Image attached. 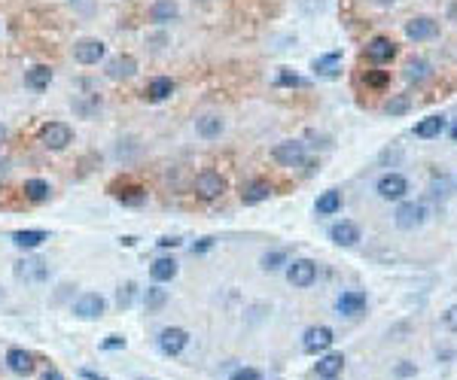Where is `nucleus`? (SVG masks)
<instances>
[{"instance_id": "1", "label": "nucleus", "mask_w": 457, "mask_h": 380, "mask_svg": "<svg viewBox=\"0 0 457 380\" xmlns=\"http://www.w3.org/2000/svg\"><path fill=\"white\" fill-rule=\"evenodd\" d=\"M37 140L43 143V149L61 153V149H67L70 143H74V131H70L67 122H46V125L40 128Z\"/></svg>"}, {"instance_id": "2", "label": "nucleus", "mask_w": 457, "mask_h": 380, "mask_svg": "<svg viewBox=\"0 0 457 380\" xmlns=\"http://www.w3.org/2000/svg\"><path fill=\"white\" fill-rule=\"evenodd\" d=\"M13 274L19 283H46L49 280V265L43 259H37V255H25V259L15 262Z\"/></svg>"}, {"instance_id": "3", "label": "nucleus", "mask_w": 457, "mask_h": 380, "mask_svg": "<svg viewBox=\"0 0 457 380\" xmlns=\"http://www.w3.org/2000/svg\"><path fill=\"white\" fill-rule=\"evenodd\" d=\"M424 219H427V210H424V204H415V201H402L397 207V213H393V223H397V228H402V232H415L418 225H424Z\"/></svg>"}, {"instance_id": "4", "label": "nucleus", "mask_w": 457, "mask_h": 380, "mask_svg": "<svg viewBox=\"0 0 457 380\" xmlns=\"http://www.w3.org/2000/svg\"><path fill=\"white\" fill-rule=\"evenodd\" d=\"M375 192L381 201H402L409 192V180L402 174H384L381 180L375 183Z\"/></svg>"}, {"instance_id": "5", "label": "nucleus", "mask_w": 457, "mask_h": 380, "mask_svg": "<svg viewBox=\"0 0 457 380\" xmlns=\"http://www.w3.org/2000/svg\"><path fill=\"white\" fill-rule=\"evenodd\" d=\"M271 155H275V162L284 164V167H299V164H305V158H308L302 140H284V143H278L271 149Z\"/></svg>"}, {"instance_id": "6", "label": "nucleus", "mask_w": 457, "mask_h": 380, "mask_svg": "<svg viewBox=\"0 0 457 380\" xmlns=\"http://www.w3.org/2000/svg\"><path fill=\"white\" fill-rule=\"evenodd\" d=\"M287 280L299 289H308L314 280H318V265L311 259H293L287 262Z\"/></svg>"}, {"instance_id": "7", "label": "nucleus", "mask_w": 457, "mask_h": 380, "mask_svg": "<svg viewBox=\"0 0 457 380\" xmlns=\"http://www.w3.org/2000/svg\"><path fill=\"white\" fill-rule=\"evenodd\" d=\"M189 344V332L180 329V325H168V329L159 332V350L165 356H180Z\"/></svg>"}, {"instance_id": "8", "label": "nucleus", "mask_w": 457, "mask_h": 380, "mask_svg": "<svg viewBox=\"0 0 457 380\" xmlns=\"http://www.w3.org/2000/svg\"><path fill=\"white\" fill-rule=\"evenodd\" d=\"M107 55V46H104L101 40H95V37H86V40H76L74 43V61L76 64H98V61Z\"/></svg>"}, {"instance_id": "9", "label": "nucleus", "mask_w": 457, "mask_h": 380, "mask_svg": "<svg viewBox=\"0 0 457 380\" xmlns=\"http://www.w3.org/2000/svg\"><path fill=\"white\" fill-rule=\"evenodd\" d=\"M363 55L372 61V64H388V61L397 58V43H393L390 37H372L366 43V49H363Z\"/></svg>"}, {"instance_id": "10", "label": "nucleus", "mask_w": 457, "mask_h": 380, "mask_svg": "<svg viewBox=\"0 0 457 380\" xmlns=\"http://www.w3.org/2000/svg\"><path fill=\"white\" fill-rule=\"evenodd\" d=\"M104 311H107V302H104V295H98V293H83L74 302V314L80 316V320H101Z\"/></svg>"}, {"instance_id": "11", "label": "nucleus", "mask_w": 457, "mask_h": 380, "mask_svg": "<svg viewBox=\"0 0 457 380\" xmlns=\"http://www.w3.org/2000/svg\"><path fill=\"white\" fill-rule=\"evenodd\" d=\"M226 192V180L219 176L217 171H201L196 176V195L198 198H205V201H214L219 198Z\"/></svg>"}, {"instance_id": "12", "label": "nucleus", "mask_w": 457, "mask_h": 380, "mask_svg": "<svg viewBox=\"0 0 457 380\" xmlns=\"http://www.w3.org/2000/svg\"><path fill=\"white\" fill-rule=\"evenodd\" d=\"M406 37L415 43L433 40V37H439V22L430 19V15H415V19L406 22Z\"/></svg>"}, {"instance_id": "13", "label": "nucleus", "mask_w": 457, "mask_h": 380, "mask_svg": "<svg viewBox=\"0 0 457 380\" xmlns=\"http://www.w3.org/2000/svg\"><path fill=\"white\" fill-rule=\"evenodd\" d=\"M6 368H10L13 374H19V377H28V374L37 371V356H34L31 350L13 347L10 353H6Z\"/></svg>"}, {"instance_id": "14", "label": "nucleus", "mask_w": 457, "mask_h": 380, "mask_svg": "<svg viewBox=\"0 0 457 380\" xmlns=\"http://www.w3.org/2000/svg\"><path fill=\"white\" fill-rule=\"evenodd\" d=\"M332 341L336 338H332L329 325H311L302 338V347H305V353H327L332 347Z\"/></svg>"}, {"instance_id": "15", "label": "nucleus", "mask_w": 457, "mask_h": 380, "mask_svg": "<svg viewBox=\"0 0 457 380\" xmlns=\"http://www.w3.org/2000/svg\"><path fill=\"white\" fill-rule=\"evenodd\" d=\"M104 73H107L110 79H131L137 73V58L135 55H116L107 61V67H104Z\"/></svg>"}, {"instance_id": "16", "label": "nucleus", "mask_w": 457, "mask_h": 380, "mask_svg": "<svg viewBox=\"0 0 457 380\" xmlns=\"http://www.w3.org/2000/svg\"><path fill=\"white\" fill-rule=\"evenodd\" d=\"M366 302H369L366 293H360V289H348V293L339 295L336 307H339V314H345V316H357V314L366 311Z\"/></svg>"}, {"instance_id": "17", "label": "nucleus", "mask_w": 457, "mask_h": 380, "mask_svg": "<svg viewBox=\"0 0 457 380\" xmlns=\"http://www.w3.org/2000/svg\"><path fill=\"white\" fill-rule=\"evenodd\" d=\"M329 241L336 246H354V244H360V225L341 219V223H336L329 228Z\"/></svg>"}, {"instance_id": "18", "label": "nucleus", "mask_w": 457, "mask_h": 380, "mask_svg": "<svg viewBox=\"0 0 457 380\" xmlns=\"http://www.w3.org/2000/svg\"><path fill=\"white\" fill-rule=\"evenodd\" d=\"M113 195L125 207H140L146 201V189L144 185H135V183H125V185H113Z\"/></svg>"}, {"instance_id": "19", "label": "nucleus", "mask_w": 457, "mask_h": 380, "mask_svg": "<svg viewBox=\"0 0 457 380\" xmlns=\"http://www.w3.org/2000/svg\"><path fill=\"white\" fill-rule=\"evenodd\" d=\"M339 210H341V192L339 189L320 192L318 201H314V213H318V216H336Z\"/></svg>"}, {"instance_id": "20", "label": "nucleus", "mask_w": 457, "mask_h": 380, "mask_svg": "<svg viewBox=\"0 0 457 380\" xmlns=\"http://www.w3.org/2000/svg\"><path fill=\"white\" fill-rule=\"evenodd\" d=\"M271 192H275V185H271L268 180H253L250 185H247V189H244L241 192V201H244V204H262V201H268L271 198Z\"/></svg>"}, {"instance_id": "21", "label": "nucleus", "mask_w": 457, "mask_h": 380, "mask_svg": "<svg viewBox=\"0 0 457 380\" xmlns=\"http://www.w3.org/2000/svg\"><path fill=\"white\" fill-rule=\"evenodd\" d=\"M177 13H180L177 0H156V3L149 6V22H156V24L174 22L177 19Z\"/></svg>"}, {"instance_id": "22", "label": "nucleus", "mask_w": 457, "mask_h": 380, "mask_svg": "<svg viewBox=\"0 0 457 380\" xmlns=\"http://www.w3.org/2000/svg\"><path fill=\"white\" fill-rule=\"evenodd\" d=\"M339 70H341V52H327V55L314 58V73L323 79L339 76Z\"/></svg>"}, {"instance_id": "23", "label": "nucleus", "mask_w": 457, "mask_h": 380, "mask_svg": "<svg viewBox=\"0 0 457 380\" xmlns=\"http://www.w3.org/2000/svg\"><path fill=\"white\" fill-rule=\"evenodd\" d=\"M49 83H52V70L46 64H37V67L25 70V85H28L31 92H46Z\"/></svg>"}, {"instance_id": "24", "label": "nucleus", "mask_w": 457, "mask_h": 380, "mask_svg": "<svg viewBox=\"0 0 457 380\" xmlns=\"http://www.w3.org/2000/svg\"><path fill=\"white\" fill-rule=\"evenodd\" d=\"M341 368H345V356H341V353H323V356L318 359V374H320L323 380L339 377Z\"/></svg>"}, {"instance_id": "25", "label": "nucleus", "mask_w": 457, "mask_h": 380, "mask_svg": "<svg viewBox=\"0 0 457 380\" xmlns=\"http://www.w3.org/2000/svg\"><path fill=\"white\" fill-rule=\"evenodd\" d=\"M43 241H49V234L43 232V228H25V232L13 234V244L19 246V250H37Z\"/></svg>"}, {"instance_id": "26", "label": "nucleus", "mask_w": 457, "mask_h": 380, "mask_svg": "<svg viewBox=\"0 0 457 380\" xmlns=\"http://www.w3.org/2000/svg\"><path fill=\"white\" fill-rule=\"evenodd\" d=\"M149 277H153L156 283H168L177 277V262L168 259V255H162V259H156L153 265H149Z\"/></svg>"}, {"instance_id": "27", "label": "nucleus", "mask_w": 457, "mask_h": 380, "mask_svg": "<svg viewBox=\"0 0 457 380\" xmlns=\"http://www.w3.org/2000/svg\"><path fill=\"white\" fill-rule=\"evenodd\" d=\"M442 131H445V116H427V119H421L415 125V137L433 140V137L442 134Z\"/></svg>"}, {"instance_id": "28", "label": "nucleus", "mask_w": 457, "mask_h": 380, "mask_svg": "<svg viewBox=\"0 0 457 380\" xmlns=\"http://www.w3.org/2000/svg\"><path fill=\"white\" fill-rule=\"evenodd\" d=\"M171 94H174V79H168V76H156L153 83L146 85V98L156 101V104H159V101H168Z\"/></svg>"}, {"instance_id": "29", "label": "nucleus", "mask_w": 457, "mask_h": 380, "mask_svg": "<svg viewBox=\"0 0 457 380\" xmlns=\"http://www.w3.org/2000/svg\"><path fill=\"white\" fill-rule=\"evenodd\" d=\"M402 76L409 79V83H424V79H430V64L424 58H409L406 61V70H402Z\"/></svg>"}, {"instance_id": "30", "label": "nucleus", "mask_w": 457, "mask_h": 380, "mask_svg": "<svg viewBox=\"0 0 457 380\" xmlns=\"http://www.w3.org/2000/svg\"><path fill=\"white\" fill-rule=\"evenodd\" d=\"M223 128H226V122L219 119V116H201L198 122H196V131L205 140H214V137H219L223 134Z\"/></svg>"}, {"instance_id": "31", "label": "nucleus", "mask_w": 457, "mask_h": 380, "mask_svg": "<svg viewBox=\"0 0 457 380\" xmlns=\"http://www.w3.org/2000/svg\"><path fill=\"white\" fill-rule=\"evenodd\" d=\"M25 198L28 201H34V204H40V201H46L49 198V183L46 180H25Z\"/></svg>"}, {"instance_id": "32", "label": "nucleus", "mask_w": 457, "mask_h": 380, "mask_svg": "<svg viewBox=\"0 0 457 380\" xmlns=\"http://www.w3.org/2000/svg\"><path fill=\"white\" fill-rule=\"evenodd\" d=\"M165 302H168V293H165V289H159V286L146 289V295H144L146 311H159V307H165Z\"/></svg>"}, {"instance_id": "33", "label": "nucleus", "mask_w": 457, "mask_h": 380, "mask_svg": "<svg viewBox=\"0 0 457 380\" xmlns=\"http://www.w3.org/2000/svg\"><path fill=\"white\" fill-rule=\"evenodd\" d=\"M409 107H411V101L406 94H397V98H390L384 104V113H388V116H402V113H409Z\"/></svg>"}, {"instance_id": "34", "label": "nucleus", "mask_w": 457, "mask_h": 380, "mask_svg": "<svg viewBox=\"0 0 457 380\" xmlns=\"http://www.w3.org/2000/svg\"><path fill=\"white\" fill-rule=\"evenodd\" d=\"M363 83L369 85V88H384L390 83V73L388 70H366L363 73Z\"/></svg>"}, {"instance_id": "35", "label": "nucleus", "mask_w": 457, "mask_h": 380, "mask_svg": "<svg viewBox=\"0 0 457 380\" xmlns=\"http://www.w3.org/2000/svg\"><path fill=\"white\" fill-rule=\"evenodd\" d=\"M135 295H137V283H125V286H119V293H116V304L125 311V307L135 304Z\"/></svg>"}, {"instance_id": "36", "label": "nucleus", "mask_w": 457, "mask_h": 380, "mask_svg": "<svg viewBox=\"0 0 457 380\" xmlns=\"http://www.w3.org/2000/svg\"><path fill=\"white\" fill-rule=\"evenodd\" d=\"M280 265H287V253L284 250H275V253L262 255V271H278Z\"/></svg>"}, {"instance_id": "37", "label": "nucleus", "mask_w": 457, "mask_h": 380, "mask_svg": "<svg viewBox=\"0 0 457 380\" xmlns=\"http://www.w3.org/2000/svg\"><path fill=\"white\" fill-rule=\"evenodd\" d=\"M228 380H262V374H259L257 368H238Z\"/></svg>"}, {"instance_id": "38", "label": "nucleus", "mask_w": 457, "mask_h": 380, "mask_svg": "<svg viewBox=\"0 0 457 380\" xmlns=\"http://www.w3.org/2000/svg\"><path fill=\"white\" fill-rule=\"evenodd\" d=\"M442 323H445V329L457 332V304H454V307H448V311L442 314Z\"/></svg>"}, {"instance_id": "39", "label": "nucleus", "mask_w": 457, "mask_h": 380, "mask_svg": "<svg viewBox=\"0 0 457 380\" xmlns=\"http://www.w3.org/2000/svg\"><path fill=\"white\" fill-rule=\"evenodd\" d=\"M278 85H305V79H299L296 73H289V70H284V73L278 76Z\"/></svg>"}, {"instance_id": "40", "label": "nucleus", "mask_w": 457, "mask_h": 380, "mask_svg": "<svg viewBox=\"0 0 457 380\" xmlns=\"http://www.w3.org/2000/svg\"><path fill=\"white\" fill-rule=\"evenodd\" d=\"M119 347H125V338H122V335H110V338L104 341V350H119Z\"/></svg>"}, {"instance_id": "41", "label": "nucleus", "mask_w": 457, "mask_h": 380, "mask_svg": "<svg viewBox=\"0 0 457 380\" xmlns=\"http://www.w3.org/2000/svg\"><path fill=\"white\" fill-rule=\"evenodd\" d=\"M40 380H64V374L55 371V368H49V371H43V374H40Z\"/></svg>"}, {"instance_id": "42", "label": "nucleus", "mask_w": 457, "mask_h": 380, "mask_svg": "<svg viewBox=\"0 0 457 380\" xmlns=\"http://www.w3.org/2000/svg\"><path fill=\"white\" fill-rule=\"evenodd\" d=\"M80 374H83V380H107L104 374H98V371H92V368H83Z\"/></svg>"}, {"instance_id": "43", "label": "nucleus", "mask_w": 457, "mask_h": 380, "mask_svg": "<svg viewBox=\"0 0 457 380\" xmlns=\"http://www.w3.org/2000/svg\"><path fill=\"white\" fill-rule=\"evenodd\" d=\"M210 246H214V241H210V237H205V241H201L198 246H192V253H207Z\"/></svg>"}, {"instance_id": "44", "label": "nucleus", "mask_w": 457, "mask_h": 380, "mask_svg": "<svg viewBox=\"0 0 457 380\" xmlns=\"http://www.w3.org/2000/svg\"><path fill=\"white\" fill-rule=\"evenodd\" d=\"M397 374H400V377H409V374H415V365H397Z\"/></svg>"}, {"instance_id": "45", "label": "nucleus", "mask_w": 457, "mask_h": 380, "mask_svg": "<svg viewBox=\"0 0 457 380\" xmlns=\"http://www.w3.org/2000/svg\"><path fill=\"white\" fill-rule=\"evenodd\" d=\"M159 246H180V241H177V237H162Z\"/></svg>"}, {"instance_id": "46", "label": "nucleus", "mask_w": 457, "mask_h": 380, "mask_svg": "<svg viewBox=\"0 0 457 380\" xmlns=\"http://www.w3.org/2000/svg\"><path fill=\"white\" fill-rule=\"evenodd\" d=\"M448 137H451V143H457V119L451 122V128H448Z\"/></svg>"}, {"instance_id": "47", "label": "nucleus", "mask_w": 457, "mask_h": 380, "mask_svg": "<svg viewBox=\"0 0 457 380\" xmlns=\"http://www.w3.org/2000/svg\"><path fill=\"white\" fill-rule=\"evenodd\" d=\"M372 3H375V6H393L397 0H372Z\"/></svg>"}, {"instance_id": "48", "label": "nucleus", "mask_w": 457, "mask_h": 380, "mask_svg": "<svg viewBox=\"0 0 457 380\" xmlns=\"http://www.w3.org/2000/svg\"><path fill=\"white\" fill-rule=\"evenodd\" d=\"M4 143H6V125L0 122V146H4Z\"/></svg>"}, {"instance_id": "49", "label": "nucleus", "mask_w": 457, "mask_h": 380, "mask_svg": "<svg viewBox=\"0 0 457 380\" xmlns=\"http://www.w3.org/2000/svg\"><path fill=\"white\" fill-rule=\"evenodd\" d=\"M329 380H336V377H329Z\"/></svg>"}, {"instance_id": "50", "label": "nucleus", "mask_w": 457, "mask_h": 380, "mask_svg": "<svg viewBox=\"0 0 457 380\" xmlns=\"http://www.w3.org/2000/svg\"><path fill=\"white\" fill-rule=\"evenodd\" d=\"M0 295H4V293H0Z\"/></svg>"}]
</instances>
